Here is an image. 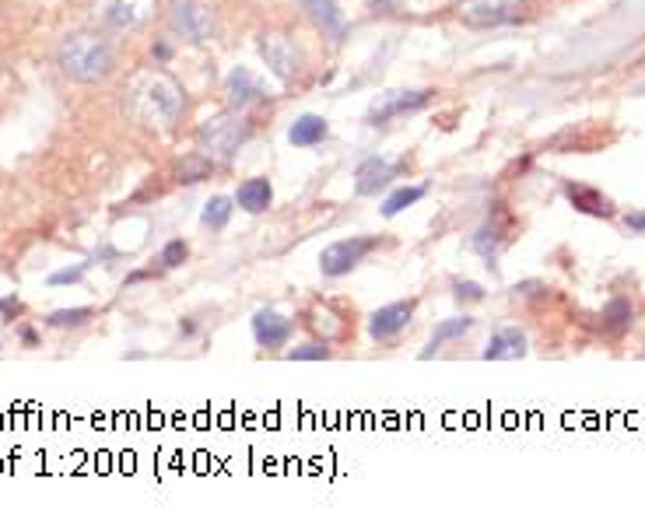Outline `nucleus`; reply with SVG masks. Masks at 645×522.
I'll list each match as a JSON object with an SVG mask.
<instances>
[{"instance_id":"obj_12","label":"nucleus","mask_w":645,"mask_h":522,"mask_svg":"<svg viewBox=\"0 0 645 522\" xmlns=\"http://www.w3.org/2000/svg\"><path fill=\"white\" fill-rule=\"evenodd\" d=\"M225 91H228V102H232V109H246V106H253V102H264V99H271L267 85L260 81L250 67H235L232 75H228V81H225Z\"/></svg>"},{"instance_id":"obj_29","label":"nucleus","mask_w":645,"mask_h":522,"mask_svg":"<svg viewBox=\"0 0 645 522\" xmlns=\"http://www.w3.org/2000/svg\"><path fill=\"white\" fill-rule=\"evenodd\" d=\"M152 57H155L158 63H169V60H173V46H169V42H155V46H152Z\"/></svg>"},{"instance_id":"obj_6","label":"nucleus","mask_w":645,"mask_h":522,"mask_svg":"<svg viewBox=\"0 0 645 522\" xmlns=\"http://www.w3.org/2000/svg\"><path fill=\"white\" fill-rule=\"evenodd\" d=\"M457 14L470 29H501L522 14V0H457Z\"/></svg>"},{"instance_id":"obj_28","label":"nucleus","mask_w":645,"mask_h":522,"mask_svg":"<svg viewBox=\"0 0 645 522\" xmlns=\"http://www.w3.org/2000/svg\"><path fill=\"white\" fill-rule=\"evenodd\" d=\"M0 313H4V319L21 316V302L18 298H0Z\"/></svg>"},{"instance_id":"obj_7","label":"nucleus","mask_w":645,"mask_h":522,"mask_svg":"<svg viewBox=\"0 0 645 522\" xmlns=\"http://www.w3.org/2000/svg\"><path fill=\"white\" fill-rule=\"evenodd\" d=\"M173 29L186 42H207L218 32V14L204 0H173Z\"/></svg>"},{"instance_id":"obj_16","label":"nucleus","mask_w":645,"mask_h":522,"mask_svg":"<svg viewBox=\"0 0 645 522\" xmlns=\"http://www.w3.org/2000/svg\"><path fill=\"white\" fill-rule=\"evenodd\" d=\"M522 354H527V337H522L519 329H512V326L498 329L485 347L488 362H512V358H522Z\"/></svg>"},{"instance_id":"obj_5","label":"nucleus","mask_w":645,"mask_h":522,"mask_svg":"<svg viewBox=\"0 0 645 522\" xmlns=\"http://www.w3.org/2000/svg\"><path fill=\"white\" fill-rule=\"evenodd\" d=\"M432 95H436V91H428V88H418V91H408V88L382 91V95H375V99H372V106H369V112H365V124L382 127V124L397 120V116L421 112L428 102H432Z\"/></svg>"},{"instance_id":"obj_13","label":"nucleus","mask_w":645,"mask_h":522,"mask_svg":"<svg viewBox=\"0 0 645 522\" xmlns=\"http://www.w3.org/2000/svg\"><path fill=\"white\" fill-rule=\"evenodd\" d=\"M253 337L260 347H284L292 341V319H284L281 313H274V308H260V313L253 316Z\"/></svg>"},{"instance_id":"obj_3","label":"nucleus","mask_w":645,"mask_h":522,"mask_svg":"<svg viewBox=\"0 0 645 522\" xmlns=\"http://www.w3.org/2000/svg\"><path fill=\"white\" fill-rule=\"evenodd\" d=\"M253 137V127L238 116V109L232 112H218V116H211V120L201 124L197 130V140H201V155L207 161H228L235 158V151L246 145V140Z\"/></svg>"},{"instance_id":"obj_22","label":"nucleus","mask_w":645,"mask_h":522,"mask_svg":"<svg viewBox=\"0 0 645 522\" xmlns=\"http://www.w3.org/2000/svg\"><path fill=\"white\" fill-rule=\"evenodd\" d=\"M91 319V308H57V313H50L46 316V323L50 326H57V329H63V326H85Z\"/></svg>"},{"instance_id":"obj_11","label":"nucleus","mask_w":645,"mask_h":522,"mask_svg":"<svg viewBox=\"0 0 645 522\" xmlns=\"http://www.w3.org/2000/svg\"><path fill=\"white\" fill-rule=\"evenodd\" d=\"M400 173H403L400 161L372 155V158H365L362 165H358V173H354V194H358V197H372V194H379V189H387Z\"/></svg>"},{"instance_id":"obj_9","label":"nucleus","mask_w":645,"mask_h":522,"mask_svg":"<svg viewBox=\"0 0 645 522\" xmlns=\"http://www.w3.org/2000/svg\"><path fill=\"white\" fill-rule=\"evenodd\" d=\"M260 57L271 67V75L281 81H292L302 75V53L284 32H264L260 36Z\"/></svg>"},{"instance_id":"obj_24","label":"nucleus","mask_w":645,"mask_h":522,"mask_svg":"<svg viewBox=\"0 0 645 522\" xmlns=\"http://www.w3.org/2000/svg\"><path fill=\"white\" fill-rule=\"evenodd\" d=\"M289 358H292V362H326V358H330V347L320 344V341H313V344H302V347L289 351Z\"/></svg>"},{"instance_id":"obj_1","label":"nucleus","mask_w":645,"mask_h":522,"mask_svg":"<svg viewBox=\"0 0 645 522\" xmlns=\"http://www.w3.org/2000/svg\"><path fill=\"white\" fill-rule=\"evenodd\" d=\"M183 88L165 70H140L124 91V109L145 130L169 134L183 116Z\"/></svg>"},{"instance_id":"obj_33","label":"nucleus","mask_w":645,"mask_h":522,"mask_svg":"<svg viewBox=\"0 0 645 522\" xmlns=\"http://www.w3.org/2000/svg\"><path fill=\"white\" fill-rule=\"evenodd\" d=\"M372 8L379 11V8H397V4H393V0H372Z\"/></svg>"},{"instance_id":"obj_10","label":"nucleus","mask_w":645,"mask_h":522,"mask_svg":"<svg viewBox=\"0 0 645 522\" xmlns=\"http://www.w3.org/2000/svg\"><path fill=\"white\" fill-rule=\"evenodd\" d=\"M411 316H414V302H390V305L375 308V313L369 316V334L379 344H390L411 326Z\"/></svg>"},{"instance_id":"obj_31","label":"nucleus","mask_w":645,"mask_h":522,"mask_svg":"<svg viewBox=\"0 0 645 522\" xmlns=\"http://www.w3.org/2000/svg\"><path fill=\"white\" fill-rule=\"evenodd\" d=\"M21 341H26L29 347H36V344H39V337H36V329H29V326H21Z\"/></svg>"},{"instance_id":"obj_2","label":"nucleus","mask_w":645,"mask_h":522,"mask_svg":"<svg viewBox=\"0 0 645 522\" xmlns=\"http://www.w3.org/2000/svg\"><path fill=\"white\" fill-rule=\"evenodd\" d=\"M57 67L78 85H99L113 75L116 50L102 32H70L57 46Z\"/></svg>"},{"instance_id":"obj_25","label":"nucleus","mask_w":645,"mask_h":522,"mask_svg":"<svg viewBox=\"0 0 645 522\" xmlns=\"http://www.w3.org/2000/svg\"><path fill=\"white\" fill-rule=\"evenodd\" d=\"M457 298L460 302H481L485 298V288L477 280H457Z\"/></svg>"},{"instance_id":"obj_20","label":"nucleus","mask_w":645,"mask_h":522,"mask_svg":"<svg viewBox=\"0 0 645 522\" xmlns=\"http://www.w3.org/2000/svg\"><path fill=\"white\" fill-rule=\"evenodd\" d=\"M232 210H235V200H232V197H211V200L204 204L201 221H204V228H211V232H225L228 221H232Z\"/></svg>"},{"instance_id":"obj_14","label":"nucleus","mask_w":645,"mask_h":522,"mask_svg":"<svg viewBox=\"0 0 645 522\" xmlns=\"http://www.w3.org/2000/svg\"><path fill=\"white\" fill-rule=\"evenodd\" d=\"M302 8H305V14L323 29V36H326L330 42H344V36H348V18H344V11H341L338 4H333V0H302Z\"/></svg>"},{"instance_id":"obj_30","label":"nucleus","mask_w":645,"mask_h":522,"mask_svg":"<svg viewBox=\"0 0 645 522\" xmlns=\"http://www.w3.org/2000/svg\"><path fill=\"white\" fill-rule=\"evenodd\" d=\"M628 228L645 235V210H638V215H628Z\"/></svg>"},{"instance_id":"obj_27","label":"nucleus","mask_w":645,"mask_h":522,"mask_svg":"<svg viewBox=\"0 0 645 522\" xmlns=\"http://www.w3.org/2000/svg\"><path fill=\"white\" fill-rule=\"evenodd\" d=\"M204 173H207V161H201V158H189V161L183 165V169H179L183 183H197Z\"/></svg>"},{"instance_id":"obj_17","label":"nucleus","mask_w":645,"mask_h":522,"mask_svg":"<svg viewBox=\"0 0 645 522\" xmlns=\"http://www.w3.org/2000/svg\"><path fill=\"white\" fill-rule=\"evenodd\" d=\"M326 137H330V124L316 112L299 116V120L292 124V130H289V140L295 148H316V145H323Z\"/></svg>"},{"instance_id":"obj_32","label":"nucleus","mask_w":645,"mask_h":522,"mask_svg":"<svg viewBox=\"0 0 645 522\" xmlns=\"http://www.w3.org/2000/svg\"><path fill=\"white\" fill-rule=\"evenodd\" d=\"M194 329H197V326L189 323V319H186V323H179V334H183V337H189V334H194Z\"/></svg>"},{"instance_id":"obj_15","label":"nucleus","mask_w":645,"mask_h":522,"mask_svg":"<svg viewBox=\"0 0 645 522\" xmlns=\"http://www.w3.org/2000/svg\"><path fill=\"white\" fill-rule=\"evenodd\" d=\"M271 200H274V186L264 176L246 179L243 186H238V194H235V204L243 207L246 215H264V210L271 207Z\"/></svg>"},{"instance_id":"obj_18","label":"nucleus","mask_w":645,"mask_h":522,"mask_svg":"<svg viewBox=\"0 0 645 522\" xmlns=\"http://www.w3.org/2000/svg\"><path fill=\"white\" fill-rule=\"evenodd\" d=\"M565 194H568V200L576 204L583 215H596V218H610L614 215V207H610V200L604 197V194H596L593 186H579V183H568L565 186Z\"/></svg>"},{"instance_id":"obj_8","label":"nucleus","mask_w":645,"mask_h":522,"mask_svg":"<svg viewBox=\"0 0 645 522\" xmlns=\"http://www.w3.org/2000/svg\"><path fill=\"white\" fill-rule=\"evenodd\" d=\"M379 246V239H372V235H351V239H341V243H333L323 249L320 256V270L326 277H344L351 274L362 259Z\"/></svg>"},{"instance_id":"obj_21","label":"nucleus","mask_w":645,"mask_h":522,"mask_svg":"<svg viewBox=\"0 0 645 522\" xmlns=\"http://www.w3.org/2000/svg\"><path fill=\"white\" fill-rule=\"evenodd\" d=\"M421 197H424V186H400L397 194H390V197H387V204H382V218H397L400 210L414 207Z\"/></svg>"},{"instance_id":"obj_23","label":"nucleus","mask_w":645,"mask_h":522,"mask_svg":"<svg viewBox=\"0 0 645 522\" xmlns=\"http://www.w3.org/2000/svg\"><path fill=\"white\" fill-rule=\"evenodd\" d=\"M186 256H189V246H186L183 239H173V243H165L158 264L173 270V267H183V264H186Z\"/></svg>"},{"instance_id":"obj_19","label":"nucleus","mask_w":645,"mask_h":522,"mask_svg":"<svg viewBox=\"0 0 645 522\" xmlns=\"http://www.w3.org/2000/svg\"><path fill=\"white\" fill-rule=\"evenodd\" d=\"M470 326H473V319L470 316H452V319H442L439 326H436V334H432V344H428V351H424V358L432 351H439L442 344H449V341H460V337H467L470 334Z\"/></svg>"},{"instance_id":"obj_26","label":"nucleus","mask_w":645,"mask_h":522,"mask_svg":"<svg viewBox=\"0 0 645 522\" xmlns=\"http://www.w3.org/2000/svg\"><path fill=\"white\" fill-rule=\"evenodd\" d=\"M85 277V264H78V267H67V270H57V274H50V284L53 288H60V284H78Z\"/></svg>"},{"instance_id":"obj_4","label":"nucleus","mask_w":645,"mask_h":522,"mask_svg":"<svg viewBox=\"0 0 645 522\" xmlns=\"http://www.w3.org/2000/svg\"><path fill=\"white\" fill-rule=\"evenodd\" d=\"M158 0H91V14L102 29L134 32L155 18Z\"/></svg>"}]
</instances>
